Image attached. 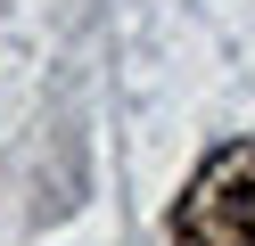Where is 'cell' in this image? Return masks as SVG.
<instances>
[{
	"mask_svg": "<svg viewBox=\"0 0 255 246\" xmlns=\"http://www.w3.org/2000/svg\"><path fill=\"white\" fill-rule=\"evenodd\" d=\"M173 246H255V140H231L189 172L173 205Z\"/></svg>",
	"mask_w": 255,
	"mask_h": 246,
	"instance_id": "obj_1",
	"label": "cell"
}]
</instances>
